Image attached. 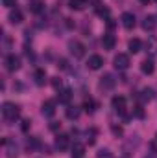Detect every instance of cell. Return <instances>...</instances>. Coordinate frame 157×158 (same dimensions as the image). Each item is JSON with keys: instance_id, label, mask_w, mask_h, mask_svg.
I'll return each mask as SVG.
<instances>
[{"instance_id": "1", "label": "cell", "mask_w": 157, "mask_h": 158, "mask_svg": "<svg viewBox=\"0 0 157 158\" xmlns=\"http://www.w3.org/2000/svg\"><path fill=\"white\" fill-rule=\"evenodd\" d=\"M2 116L7 119V121H15V119L19 118V107H17L15 103L6 101V103L2 105Z\"/></svg>"}, {"instance_id": "2", "label": "cell", "mask_w": 157, "mask_h": 158, "mask_svg": "<svg viewBox=\"0 0 157 158\" xmlns=\"http://www.w3.org/2000/svg\"><path fill=\"white\" fill-rule=\"evenodd\" d=\"M69 50H70V53H72L76 59H81V57L85 55V48H83V44L78 42V40H70V42H69Z\"/></svg>"}, {"instance_id": "3", "label": "cell", "mask_w": 157, "mask_h": 158, "mask_svg": "<svg viewBox=\"0 0 157 158\" xmlns=\"http://www.w3.org/2000/svg\"><path fill=\"white\" fill-rule=\"evenodd\" d=\"M120 20H122V26H124L126 30H133V28H135V24H137V19H135V15H133V13H129V11L122 13Z\"/></svg>"}, {"instance_id": "4", "label": "cell", "mask_w": 157, "mask_h": 158, "mask_svg": "<svg viewBox=\"0 0 157 158\" xmlns=\"http://www.w3.org/2000/svg\"><path fill=\"white\" fill-rule=\"evenodd\" d=\"M113 63H115V68H117V70H128V66H129V57H128L126 53H118V55H115Z\"/></svg>"}, {"instance_id": "5", "label": "cell", "mask_w": 157, "mask_h": 158, "mask_svg": "<svg viewBox=\"0 0 157 158\" xmlns=\"http://www.w3.org/2000/svg\"><path fill=\"white\" fill-rule=\"evenodd\" d=\"M2 145L6 147V156L7 158H17L19 156V149H17L15 142H11V140H2Z\"/></svg>"}, {"instance_id": "6", "label": "cell", "mask_w": 157, "mask_h": 158, "mask_svg": "<svg viewBox=\"0 0 157 158\" xmlns=\"http://www.w3.org/2000/svg\"><path fill=\"white\" fill-rule=\"evenodd\" d=\"M6 68H7L9 72H17V70L20 68V59H19L15 53L7 55V57H6Z\"/></svg>"}, {"instance_id": "7", "label": "cell", "mask_w": 157, "mask_h": 158, "mask_svg": "<svg viewBox=\"0 0 157 158\" xmlns=\"http://www.w3.org/2000/svg\"><path fill=\"white\" fill-rule=\"evenodd\" d=\"M111 105H113V109L120 112L122 116H126V99L122 98V96H115L113 99H111Z\"/></svg>"}, {"instance_id": "8", "label": "cell", "mask_w": 157, "mask_h": 158, "mask_svg": "<svg viewBox=\"0 0 157 158\" xmlns=\"http://www.w3.org/2000/svg\"><path fill=\"white\" fill-rule=\"evenodd\" d=\"M41 112H43V116H44V118H52V116L56 114V103H54L52 99L44 101V103H43V107H41Z\"/></svg>"}, {"instance_id": "9", "label": "cell", "mask_w": 157, "mask_h": 158, "mask_svg": "<svg viewBox=\"0 0 157 158\" xmlns=\"http://www.w3.org/2000/svg\"><path fill=\"white\" fill-rule=\"evenodd\" d=\"M87 66L91 68V70H100L102 66H104V59H102V55H91L89 57V61H87Z\"/></svg>"}, {"instance_id": "10", "label": "cell", "mask_w": 157, "mask_h": 158, "mask_svg": "<svg viewBox=\"0 0 157 158\" xmlns=\"http://www.w3.org/2000/svg\"><path fill=\"white\" fill-rule=\"evenodd\" d=\"M56 147L59 151H67L69 149V136L67 134H57L56 136Z\"/></svg>"}, {"instance_id": "11", "label": "cell", "mask_w": 157, "mask_h": 158, "mask_svg": "<svg viewBox=\"0 0 157 158\" xmlns=\"http://www.w3.org/2000/svg\"><path fill=\"white\" fill-rule=\"evenodd\" d=\"M113 86H115V79H113L111 74H105L104 77L100 79V88L102 90H111Z\"/></svg>"}, {"instance_id": "12", "label": "cell", "mask_w": 157, "mask_h": 158, "mask_svg": "<svg viewBox=\"0 0 157 158\" xmlns=\"http://www.w3.org/2000/svg\"><path fill=\"white\" fill-rule=\"evenodd\" d=\"M7 19H9V22H11V24H20L24 17H22V13H20V11H19V9L15 7V9H11V11H9Z\"/></svg>"}, {"instance_id": "13", "label": "cell", "mask_w": 157, "mask_h": 158, "mask_svg": "<svg viewBox=\"0 0 157 158\" xmlns=\"http://www.w3.org/2000/svg\"><path fill=\"white\" fill-rule=\"evenodd\" d=\"M115 35H111V33H105L104 35V39H102V44H104V48L105 50H113L115 48Z\"/></svg>"}, {"instance_id": "14", "label": "cell", "mask_w": 157, "mask_h": 158, "mask_svg": "<svg viewBox=\"0 0 157 158\" xmlns=\"http://www.w3.org/2000/svg\"><path fill=\"white\" fill-rule=\"evenodd\" d=\"M142 28H144L146 31H154V28H155V17H154V15H148V17L142 20Z\"/></svg>"}, {"instance_id": "15", "label": "cell", "mask_w": 157, "mask_h": 158, "mask_svg": "<svg viewBox=\"0 0 157 158\" xmlns=\"http://www.w3.org/2000/svg\"><path fill=\"white\" fill-rule=\"evenodd\" d=\"M57 98H59L61 103H69V101L72 99V90H70V88H63V90H59Z\"/></svg>"}, {"instance_id": "16", "label": "cell", "mask_w": 157, "mask_h": 158, "mask_svg": "<svg viewBox=\"0 0 157 158\" xmlns=\"http://www.w3.org/2000/svg\"><path fill=\"white\" fill-rule=\"evenodd\" d=\"M70 151H72V153H70L72 158H83V156H85V147H83L81 143H74Z\"/></svg>"}, {"instance_id": "17", "label": "cell", "mask_w": 157, "mask_h": 158, "mask_svg": "<svg viewBox=\"0 0 157 158\" xmlns=\"http://www.w3.org/2000/svg\"><path fill=\"white\" fill-rule=\"evenodd\" d=\"M141 70L144 72V74H154V70H155V64H154V61L152 59H146V61H142V66H141Z\"/></svg>"}, {"instance_id": "18", "label": "cell", "mask_w": 157, "mask_h": 158, "mask_svg": "<svg viewBox=\"0 0 157 158\" xmlns=\"http://www.w3.org/2000/svg\"><path fill=\"white\" fill-rule=\"evenodd\" d=\"M85 6H87V0H69V7L74 9V11L85 9Z\"/></svg>"}, {"instance_id": "19", "label": "cell", "mask_w": 157, "mask_h": 158, "mask_svg": "<svg viewBox=\"0 0 157 158\" xmlns=\"http://www.w3.org/2000/svg\"><path fill=\"white\" fill-rule=\"evenodd\" d=\"M128 48H129V52L131 53H139L141 52V48H142V42L139 39H131L129 40V44H128Z\"/></svg>"}, {"instance_id": "20", "label": "cell", "mask_w": 157, "mask_h": 158, "mask_svg": "<svg viewBox=\"0 0 157 158\" xmlns=\"http://www.w3.org/2000/svg\"><path fill=\"white\" fill-rule=\"evenodd\" d=\"M34 79H35V83L39 85V86H43L44 83H46V74H44V70H35V74H34Z\"/></svg>"}, {"instance_id": "21", "label": "cell", "mask_w": 157, "mask_h": 158, "mask_svg": "<svg viewBox=\"0 0 157 158\" xmlns=\"http://www.w3.org/2000/svg\"><path fill=\"white\" fill-rule=\"evenodd\" d=\"M30 9H32L34 13H41V11H44V2H43V0H34V2L30 4Z\"/></svg>"}, {"instance_id": "22", "label": "cell", "mask_w": 157, "mask_h": 158, "mask_svg": "<svg viewBox=\"0 0 157 158\" xmlns=\"http://www.w3.org/2000/svg\"><path fill=\"white\" fill-rule=\"evenodd\" d=\"M83 109H85V112H91V114H92V112L96 110V103L89 98V99H85V101H83Z\"/></svg>"}, {"instance_id": "23", "label": "cell", "mask_w": 157, "mask_h": 158, "mask_svg": "<svg viewBox=\"0 0 157 158\" xmlns=\"http://www.w3.org/2000/svg\"><path fill=\"white\" fill-rule=\"evenodd\" d=\"M67 118L69 119H78L79 118V109H76V107H69V109H67Z\"/></svg>"}, {"instance_id": "24", "label": "cell", "mask_w": 157, "mask_h": 158, "mask_svg": "<svg viewBox=\"0 0 157 158\" xmlns=\"http://www.w3.org/2000/svg\"><path fill=\"white\" fill-rule=\"evenodd\" d=\"M154 94H155L154 88H144L141 98H142V101H150V99H154Z\"/></svg>"}, {"instance_id": "25", "label": "cell", "mask_w": 157, "mask_h": 158, "mask_svg": "<svg viewBox=\"0 0 157 158\" xmlns=\"http://www.w3.org/2000/svg\"><path fill=\"white\" fill-rule=\"evenodd\" d=\"M96 13H98L100 17H107V19H109V7H104V6L98 4V6H96Z\"/></svg>"}, {"instance_id": "26", "label": "cell", "mask_w": 157, "mask_h": 158, "mask_svg": "<svg viewBox=\"0 0 157 158\" xmlns=\"http://www.w3.org/2000/svg\"><path fill=\"white\" fill-rule=\"evenodd\" d=\"M96 158H113V153H111L109 149H100V151L96 153Z\"/></svg>"}, {"instance_id": "27", "label": "cell", "mask_w": 157, "mask_h": 158, "mask_svg": "<svg viewBox=\"0 0 157 158\" xmlns=\"http://www.w3.org/2000/svg\"><path fill=\"white\" fill-rule=\"evenodd\" d=\"M39 145H41V142L37 138H30V140H28V149H37Z\"/></svg>"}, {"instance_id": "28", "label": "cell", "mask_w": 157, "mask_h": 158, "mask_svg": "<svg viewBox=\"0 0 157 158\" xmlns=\"http://www.w3.org/2000/svg\"><path fill=\"white\" fill-rule=\"evenodd\" d=\"M2 4H4L6 7H9V9H13V7L17 6V0H2Z\"/></svg>"}, {"instance_id": "29", "label": "cell", "mask_w": 157, "mask_h": 158, "mask_svg": "<svg viewBox=\"0 0 157 158\" xmlns=\"http://www.w3.org/2000/svg\"><path fill=\"white\" fill-rule=\"evenodd\" d=\"M111 131H113V134H115V136H122V132H124V131H122V127H117V125H111Z\"/></svg>"}, {"instance_id": "30", "label": "cell", "mask_w": 157, "mask_h": 158, "mask_svg": "<svg viewBox=\"0 0 157 158\" xmlns=\"http://www.w3.org/2000/svg\"><path fill=\"white\" fill-rule=\"evenodd\" d=\"M133 112H135V116H137V118H144V110H142V107H135V109H133Z\"/></svg>"}, {"instance_id": "31", "label": "cell", "mask_w": 157, "mask_h": 158, "mask_svg": "<svg viewBox=\"0 0 157 158\" xmlns=\"http://www.w3.org/2000/svg\"><path fill=\"white\" fill-rule=\"evenodd\" d=\"M30 125H32V123H30V119H24V121H22V125H20L22 132H28V131H30Z\"/></svg>"}, {"instance_id": "32", "label": "cell", "mask_w": 157, "mask_h": 158, "mask_svg": "<svg viewBox=\"0 0 157 158\" xmlns=\"http://www.w3.org/2000/svg\"><path fill=\"white\" fill-rule=\"evenodd\" d=\"M94 134H96V131H91V132H87V136H89L87 140H89V143H91V145H92V143L96 142V138H94Z\"/></svg>"}, {"instance_id": "33", "label": "cell", "mask_w": 157, "mask_h": 158, "mask_svg": "<svg viewBox=\"0 0 157 158\" xmlns=\"http://www.w3.org/2000/svg\"><path fill=\"white\" fill-rule=\"evenodd\" d=\"M59 129H61V123H57V121H52V123H50V131L56 132V131H59Z\"/></svg>"}, {"instance_id": "34", "label": "cell", "mask_w": 157, "mask_h": 158, "mask_svg": "<svg viewBox=\"0 0 157 158\" xmlns=\"http://www.w3.org/2000/svg\"><path fill=\"white\" fill-rule=\"evenodd\" d=\"M52 85H54V88H61V79H59V77H54Z\"/></svg>"}, {"instance_id": "35", "label": "cell", "mask_w": 157, "mask_h": 158, "mask_svg": "<svg viewBox=\"0 0 157 158\" xmlns=\"http://www.w3.org/2000/svg\"><path fill=\"white\" fill-rule=\"evenodd\" d=\"M107 28H109V30L115 28V20H113V19H107Z\"/></svg>"}, {"instance_id": "36", "label": "cell", "mask_w": 157, "mask_h": 158, "mask_svg": "<svg viewBox=\"0 0 157 158\" xmlns=\"http://www.w3.org/2000/svg\"><path fill=\"white\" fill-rule=\"evenodd\" d=\"M152 149H154V155H157V143H152Z\"/></svg>"}, {"instance_id": "37", "label": "cell", "mask_w": 157, "mask_h": 158, "mask_svg": "<svg viewBox=\"0 0 157 158\" xmlns=\"http://www.w3.org/2000/svg\"><path fill=\"white\" fill-rule=\"evenodd\" d=\"M89 2H92V4H96V6L100 4V0H89Z\"/></svg>"}, {"instance_id": "38", "label": "cell", "mask_w": 157, "mask_h": 158, "mask_svg": "<svg viewBox=\"0 0 157 158\" xmlns=\"http://www.w3.org/2000/svg\"><path fill=\"white\" fill-rule=\"evenodd\" d=\"M144 158H155V155H146Z\"/></svg>"}, {"instance_id": "39", "label": "cell", "mask_w": 157, "mask_h": 158, "mask_svg": "<svg viewBox=\"0 0 157 158\" xmlns=\"http://www.w3.org/2000/svg\"><path fill=\"white\" fill-rule=\"evenodd\" d=\"M141 2H142V4H148V2H150V0H141Z\"/></svg>"}, {"instance_id": "40", "label": "cell", "mask_w": 157, "mask_h": 158, "mask_svg": "<svg viewBox=\"0 0 157 158\" xmlns=\"http://www.w3.org/2000/svg\"><path fill=\"white\" fill-rule=\"evenodd\" d=\"M155 138H157V136H155Z\"/></svg>"}]
</instances>
